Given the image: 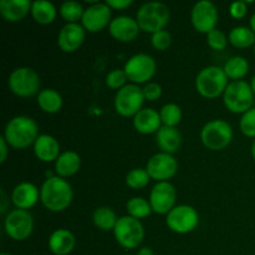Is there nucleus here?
I'll return each instance as SVG.
<instances>
[{
    "mask_svg": "<svg viewBox=\"0 0 255 255\" xmlns=\"http://www.w3.org/2000/svg\"><path fill=\"white\" fill-rule=\"evenodd\" d=\"M7 142L6 139L4 138V136L0 137V152H1V154H0V162L1 163H4L5 161H6V157H7Z\"/></svg>",
    "mask_w": 255,
    "mask_h": 255,
    "instance_id": "obj_42",
    "label": "nucleus"
},
{
    "mask_svg": "<svg viewBox=\"0 0 255 255\" xmlns=\"http://www.w3.org/2000/svg\"><path fill=\"white\" fill-rule=\"evenodd\" d=\"M163 126L176 127L182 121V110L176 104H166L159 111Z\"/></svg>",
    "mask_w": 255,
    "mask_h": 255,
    "instance_id": "obj_33",
    "label": "nucleus"
},
{
    "mask_svg": "<svg viewBox=\"0 0 255 255\" xmlns=\"http://www.w3.org/2000/svg\"><path fill=\"white\" fill-rule=\"evenodd\" d=\"M40 76L31 67H17L10 74L7 85L10 91L19 97H31L39 92Z\"/></svg>",
    "mask_w": 255,
    "mask_h": 255,
    "instance_id": "obj_7",
    "label": "nucleus"
},
{
    "mask_svg": "<svg viewBox=\"0 0 255 255\" xmlns=\"http://www.w3.org/2000/svg\"><path fill=\"white\" fill-rule=\"evenodd\" d=\"M75 237L67 229H56L49 238V249L55 255H67L74 251Z\"/></svg>",
    "mask_w": 255,
    "mask_h": 255,
    "instance_id": "obj_23",
    "label": "nucleus"
},
{
    "mask_svg": "<svg viewBox=\"0 0 255 255\" xmlns=\"http://www.w3.org/2000/svg\"><path fill=\"white\" fill-rule=\"evenodd\" d=\"M169 17H171V12L166 4L159 1H151L146 2L139 7L136 20L138 22L139 29L154 34V32L164 30V26L168 24Z\"/></svg>",
    "mask_w": 255,
    "mask_h": 255,
    "instance_id": "obj_4",
    "label": "nucleus"
},
{
    "mask_svg": "<svg viewBox=\"0 0 255 255\" xmlns=\"http://www.w3.org/2000/svg\"><path fill=\"white\" fill-rule=\"evenodd\" d=\"M39 136L37 124L27 116L14 117L5 126L4 138L12 148H27L35 143Z\"/></svg>",
    "mask_w": 255,
    "mask_h": 255,
    "instance_id": "obj_2",
    "label": "nucleus"
},
{
    "mask_svg": "<svg viewBox=\"0 0 255 255\" xmlns=\"http://www.w3.org/2000/svg\"><path fill=\"white\" fill-rule=\"evenodd\" d=\"M248 11L246 1H234L229 6V14L233 19H243Z\"/></svg>",
    "mask_w": 255,
    "mask_h": 255,
    "instance_id": "obj_40",
    "label": "nucleus"
},
{
    "mask_svg": "<svg viewBox=\"0 0 255 255\" xmlns=\"http://www.w3.org/2000/svg\"><path fill=\"white\" fill-rule=\"evenodd\" d=\"M239 127L242 133L246 134L247 137H255V109H251L242 115Z\"/></svg>",
    "mask_w": 255,
    "mask_h": 255,
    "instance_id": "obj_37",
    "label": "nucleus"
},
{
    "mask_svg": "<svg viewBox=\"0 0 255 255\" xmlns=\"http://www.w3.org/2000/svg\"><path fill=\"white\" fill-rule=\"evenodd\" d=\"M4 228L7 236L14 241H25L34 229V219L27 211L14 209L5 217Z\"/></svg>",
    "mask_w": 255,
    "mask_h": 255,
    "instance_id": "obj_12",
    "label": "nucleus"
},
{
    "mask_svg": "<svg viewBox=\"0 0 255 255\" xmlns=\"http://www.w3.org/2000/svg\"><path fill=\"white\" fill-rule=\"evenodd\" d=\"M81 167V158L79 154L74 151H66L59 156L55 162V171L56 174L61 178L74 176L77 173Z\"/></svg>",
    "mask_w": 255,
    "mask_h": 255,
    "instance_id": "obj_25",
    "label": "nucleus"
},
{
    "mask_svg": "<svg viewBox=\"0 0 255 255\" xmlns=\"http://www.w3.org/2000/svg\"><path fill=\"white\" fill-rule=\"evenodd\" d=\"M0 255H12V254H9V253H1Z\"/></svg>",
    "mask_w": 255,
    "mask_h": 255,
    "instance_id": "obj_47",
    "label": "nucleus"
},
{
    "mask_svg": "<svg viewBox=\"0 0 255 255\" xmlns=\"http://www.w3.org/2000/svg\"><path fill=\"white\" fill-rule=\"evenodd\" d=\"M111 7L106 2H95L85 9L81 25L90 32H99L111 24Z\"/></svg>",
    "mask_w": 255,
    "mask_h": 255,
    "instance_id": "obj_16",
    "label": "nucleus"
},
{
    "mask_svg": "<svg viewBox=\"0 0 255 255\" xmlns=\"http://www.w3.org/2000/svg\"><path fill=\"white\" fill-rule=\"evenodd\" d=\"M151 42L154 49L159 50V51H164V50H167L171 46L172 36L167 30H161V31L152 34Z\"/></svg>",
    "mask_w": 255,
    "mask_h": 255,
    "instance_id": "obj_38",
    "label": "nucleus"
},
{
    "mask_svg": "<svg viewBox=\"0 0 255 255\" xmlns=\"http://www.w3.org/2000/svg\"><path fill=\"white\" fill-rule=\"evenodd\" d=\"M142 91L147 101H157L162 96V86L157 82H149L142 89Z\"/></svg>",
    "mask_w": 255,
    "mask_h": 255,
    "instance_id": "obj_39",
    "label": "nucleus"
},
{
    "mask_svg": "<svg viewBox=\"0 0 255 255\" xmlns=\"http://www.w3.org/2000/svg\"><path fill=\"white\" fill-rule=\"evenodd\" d=\"M115 238L117 243L126 249H134L144 239V229L141 222L129 216L119 218L114 229Z\"/></svg>",
    "mask_w": 255,
    "mask_h": 255,
    "instance_id": "obj_8",
    "label": "nucleus"
},
{
    "mask_svg": "<svg viewBox=\"0 0 255 255\" xmlns=\"http://www.w3.org/2000/svg\"><path fill=\"white\" fill-rule=\"evenodd\" d=\"M144 100L143 91L138 85H126L115 96V110L122 117H134L142 110Z\"/></svg>",
    "mask_w": 255,
    "mask_h": 255,
    "instance_id": "obj_9",
    "label": "nucleus"
},
{
    "mask_svg": "<svg viewBox=\"0 0 255 255\" xmlns=\"http://www.w3.org/2000/svg\"><path fill=\"white\" fill-rule=\"evenodd\" d=\"M223 101L229 111L243 115L253 109L252 106L254 102V92L251 85L243 80L232 81L224 91Z\"/></svg>",
    "mask_w": 255,
    "mask_h": 255,
    "instance_id": "obj_5",
    "label": "nucleus"
},
{
    "mask_svg": "<svg viewBox=\"0 0 255 255\" xmlns=\"http://www.w3.org/2000/svg\"><path fill=\"white\" fill-rule=\"evenodd\" d=\"M146 169L151 179L157 182H168V179L176 176L178 171V162L173 154L159 152L148 159Z\"/></svg>",
    "mask_w": 255,
    "mask_h": 255,
    "instance_id": "obj_14",
    "label": "nucleus"
},
{
    "mask_svg": "<svg viewBox=\"0 0 255 255\" xmlns=\"http://www.w3.org/2000/svg\"><path fill=\"white\" fill-rule=\"evenodd\" d=\"M207 44L209 45L211 49L216 50V51H222L228 45V37L219 29H214L207 34Z\"/></svg>",
    "mask_w": 255,
    "mask_h": 255,
    "instance_id": "obj_35",
    "label": "nucleus"
},
{
    "mask_svg": "<svg viewBox=\"0 0 255 255\" xmlns=\"http://www.w3.org/2000/svg\"><path fill=\"white\" fill-rule=\"evenodd\" d=\"M233 138V128L224 120H213L204 125L201 131V139L207 148L212 151L224 149Z\"/></svg>",
    "mask_w": 255,
    "mask_h": 255,
    "instance_id": "obj_6",
    "label": "nucleus"
},
{
    "mask_svg": "<svg viewBox=\"0 0 255 255\" xmlns=\"http://www.w3.org/2000/svg\"><path fill=\"white\" fill-rule=\"evenodd\" d=\"M228 77L222 67L207 66L196 77V89L206 99H217L224 94L228 87Z\"/></svg>",
    "mask_w": 255,
    "mask_h": 255,
    "instance_id": "obj_3",
    "label": "nucleus"
},
{
    "mask_svg": "<svg viewBox=\"0 0 255 255\" xmlns=\"http://www.w3.org/2000/svg\"><path fill=\"white\" fill-rule=\"evenodd\" d=\"M177 192L169 182H158L149 193V204L157 214H168L174 208Z\"/></svg>",
    "mask_w": 255,
    "mask_h": 255,
    "instance_id": "obj_15",
    "label": "nucleus"
},
{
    "mask_svg": "<svg viewBox=\"0 0 255 255\" xmlns=\"http://www.w3.org/2000/svg\"><path fill=\"white\" fill-rule=\"evenodd\" d=\"M251 86H252V90H253V92H254V95H255V75H254L253 79H252Z\"/></svg>",
    "mask_w": 255,
    "mask_h": 255,
    "instance_id": "obj_45",
    "label": "nucleus"
},
{
    "mask_svg": "<svg viewBox=\"0 0 255 255\" xmlns=\"http://www.w3.org/2000/svg\"><path fill=\"white\" fill-rule=\"evenodd\" d=\"M31 5L29 0H1L0 15L6 21L17 22L31 11Z\"/></svg>",
    "mask_w": 255,
    "mask_h": 255,
    "instance_id": "obj_21",
    "label": "nucleus"
},
{
    "mask_svg": "<svg viewBox=\"0 0 255 255\" xmlns=\"http://www.w3.org/2000/svg\"><path fill=\"white\" fill-rule=\"evenodd\" d=\"M34 152L40 161L56 162L60 156V144L55 137L50 134H40L34 143Z\"/></svg>",
    "mask_w": 255,
    "mask_h": 255,
    "instance_id": "obj_22",
    "label": "nucleus"
},
{
    "mask_svg": "<svg viewBox=\"0 0 255 255\" xmlns=\"http://www.w3.org/2000/svg\"><path fill=\"white\" fill-rule=\"evenodd\" d=\"M229 42L238 49H246L255 44V34L247 26H237L231 30L228 37Z\"/></svg>",
    "mask_w": 255,
    "mask_h": 255,
    "instance_id": "obj_30",
    "label": "nucleus"
},
{
    "mask_svg": "<svg viewBox=\"0 0 255 255\" xmlns=\"http://www.w3.org/2000/svg\"><path fill=\"white\" fill-rule=\"evenodd\" d=\"M127 213H128L129 217L136 219H143L147 218V217L151 214L152 207L149 204V201L142 198V197H134V198H131L128 202H127Z\"/></svg>",
    "mask_w": 255,
    "mask_h": 255,
    "instance_id": "obj_31",
    "label": "nucleus"
},
{
    "mask_svg": "<svg viewBox=\"0 0 255 255\" xmlns=\"http://www.w3.org/2000/svg\"><path fill=\"white\" fill-rule=\"evenodd\" d=\"M137 255H154L153 254V251H152L151 248H142V249H139V252L138 253H137Z\"/></svg>",
    "mask_w": 255,
    "mask_h": 255,
    "instance_id": "obj_43",
    "label": "nucleus"
},
{
    "mask_svg": "<svg viewBox=\"0 0 255 255\" xmlns=\"http://www.w3.org/2000/svg\"><path fill=\"white\" fill-rule=\"evenodd\" d=\"M85 31L82 25L66 24L57 35V45L64 52H74L81 47L85 41Z\"/></svg>",
    "mask_w": 255,
    "mask_h": 255,
    "instance_id": "obj_18",
    "label": "nucleus"
},
{
    "mask_svg": "<svg viewBox=\"0 0 255 255\" xmlns=\"http://www.w3.org/2000/svg\"><path fill=\"white\" fill-rule=\"evenodd\" d=\"M40 197L39 189L36 186L29 182H22L17 184L11 193V201L17 209H30L37 203Z\"/></svg>",
    "mask_w": 255,
    "mask_h": 255,
    "instance_id": "obj_19",
    "label": "nucleus"
},
{
    "mask_svg": "<svg viewBox=\"0 0 255 255\" xmlns=\"http://www.w3.org/2000/svg\"><path fill=\"white\" fill-rule=\"evenodd\" d=\"M254 52H255V46H254Z\"/></svg>",
    "mask_w": 255,
    "mask_h": 255,
    "instance_id": "obj_48",
    "label": "nucleus"
},
{
    "mask_svg": "<svg viewBox=\"0 0 255 255\" xmlns=\"http://www.w3.org/2000/svg\"><path fill=\"white\" fill-rule=\"evenodd\" d=\"M72 188L66 179L59 176L50 177L42 183L40 199L46 209L51 212H62L71 204Z\"/></svg>",
    "mask_w": 255,
    "mask_h": 255,
    "instance_id": "obj_1",
    "label": "nucleus"
},
{
    "mask_svg": "<svg viewBox=\"0 0 255 255\" xmlns=\"http://www.w3.org/2000/svg\"><path fill=\"white\" fill-rule=\"evenodd\" d=\"M191 21L194 29L202 34H208L217 29L218 22V10L209 0H201L196 2L191 11Z\"/></svg>",
    "mask_w": 255,
    "mask_h": 255,
    "instance_id": "obj_13",
    "label": "nucleus"
},
{
    "mask_svg": "<svg viewBox=\"0 0 255 255\" xmlns=\"http://www.w3.org/2000/svg\"><path fill=\"white\" fill-rule=\"evenodd\" d=\"M149 179L146 168H134L126 176V184L132 189H142L149 183Z\"/></svg>",
    "mask_w": 255,
    "mask_h": 255,
    "instance_id": "obj_34",
    "label": "nucleus"
},
{
    "mask_svg": "<svg viewBox=\"0 0 255 255\" xmlns=\"http://www.w3.org/2000/svg\"><path fill=\"white\" fill-rule=\"evenodd\" d=\"M223 70L228 79L239 81L248 74L249 62L243 56H233L224 64Z\"/></svg>",
    "mask_w": 255,
    "mask_h": 255,
    "instance_id": "obj_29",
    "label": "nucleus"
},
{
    "mask_svg": "<svg viewBox=\"0 0 255 255\" xmlns=\"http://www.w3.org/2000/svg\"><path fill=\"white\" fill-rule=\"evenodd\" d=\"M109 31L114 39L121 42H131L138 36L139 26L136 19L121 15L115 17L109 25Z\"/></svg>",
    "mask_w": 255,
    "mask_h": 255,
    "instance_id": "obj_17",
    "label": "nucleus"
},
{
    "mask_svg": "<svg viewBox=\"0 0 255 255\" xmlns=\"http://www.w3.org/2000/svg\"><path fill=\"white\" fill-rule=\"evenodd\" d=\"M92 221L97 228L109 232L114 231L119 218L110 207H99L97 209H95L94 214H92Z\"/></svg>",
    "mask_w": 255,
    "mask_h": 255,
    "instance_id": "obj_28",
    "label": "nucleus"
},
{
    "mask_svg": "<svg viewBox=\"0 0 255 255\" xmlns=\"http://www.w3.org/2000/svg\"><path fill=\"white\" fill-rule=\"evenodd\" d=\"M199 223L198 212L191 206H176L166 217V224L172 232L187 234L194 231Z\"/></svg>",
    "mask_w": 255,
    "mask_h": 255,
    "instance_id": "obj_11",
    "label": "nucleus"
},
{
    "mask_svg": "<svg viewBox=\"0 0 255 255\" xmlns=\"http://www.w3.org/2000/svg\"><path fill=\"white\" fill-rule=\"evenodd\" d=\"M106 4L109 5L111 9L115 10H125L128 6H131L133 4L132 0H107Z\"/></svg>",
    "mask_w": 255,
    "mask_h": 255,
    "instance_id": "obj_41",
    "label": "nucleus"
},
{
    "mask_svg": "<svg viewBox=\"0 0 255 255\" xmlns=\"http://www.w3.org/2000/svg\"><path fill=\"white\" fill-rule=\"evenodd\" d=\"M162 120L159 112L153 109H142L133 117V126L137 132L142 134L157 133L161 128Z\"/></svg>",
    "mask_w": 255,
    "mask_h": 255,
    "instance_id": "obj_20",
    "label": "nucleus"
},
{
    "mask_svg": "<svg viewBox=\"0 0 255 255\" xmlns=\"http://www.w3.org/2000/svg\"><path fill=\"white\" fill-rule=\"evenodd\" d=\"M127 75L125 72V70H112L111 72H109L106 76V85L107 87L112 90H121L122 87L126 86V81H127Z\"/></svg>",
    "mask_w": 255,
    "mask_h": 255,
    "instance_id": "obj_36",
    "label": "nucleus"
},
{
    "mask_svg": "<svg viewBox=\"0 0 255 255\" xmlns=\"http://www.w3.org/2000/svg\"><path fill=\"white\" fill-rule=\"evenodd\" d=\"M37 105L46 114H56L62 107V96L54 89H45L37 95Z\"/></svg>",
    "mask_w": 255,
    "mask_h": 255,
    "instance_id": "obj_27",
    "label": "nucleus"
},
{
    "mask_svg": "<svg viewBox=\"0 0 255 255\" xmlns=\"http://www.w3.org/2000/svg\"><path fill=\"white\" fill-rule=\"evenodd\" d=\"M156 141L164 153L173 154L182 144V136L176 127L162 126L156 133Z\"/></svg>",
    "mask_w": 255,
    "mask_h": 255,
    "instance_id": "obj_24",
    "label": "nucleus"
},
{
    "mask_svg": "<svg viewBox=\"0 0 255 255\" xmlns=\"http://www.w3.org/2000/svg\"><path fill=\"white\" fill-rule=\"evenodd\" d=\"M85 9L77 1H65L60 7V15L67 24H77L82 20Z\"/></svg>",
    "mask_w": 255,
    "mask_h": 255,
    "instance_id": "obj_32",
    "label": "nucleus"
},
{
    "mask_svg": "<svg viewBox=\"0 0 255 255\" xmlns=\"http://www.w3.org/2000/svg\"><path fill=\"white\" fill-rule=\"evenodd\" d=\"M252 154H253V158H254V161H255V139H254L253 144H252Z\"/></svg>",
    "mask_w": 255,
    "mask_h": 255,
    "instance_id": "obj_46",
    "label": "nucleus"
},
{
    "mask_svg": "<svg viewBox=\"0 0 255 255\" xmlns=\"http://www.w3.org/2000/svg\"><path fill=\"white\" fill-rule=\"evenodd\" d=\"M31 16L37 24L49 25L56 17V7L52 2L45 0H36L31 5Z\"/></svg>",
    "mask_w": 255,
    "mask_h": 255,
    "instance_id": "obj_26",
    "label": "nucleus"
},
{
    "mask_svg": "<svg viewBox=\"0 0 255 255\" xmlns=\"http://www.w3.org/2000/svg\"><path fill=\"white\" fill-rule=\"evenodd\" d=\"M251 29L253 30V32L255 34V12L251 17Z\"/></svg>",
    "mask_w": 255,
    "mask_h": 255,
    "instance_id": "obj_44",
    "label": "nucleus"
},
{
    "mask_svg": "<svg viewBox=\"0 0 255 255\" xmlns=\"http://www.w3.org/2000/svg\"><path fill=\"white\" fill-rule=\"evenodd\" d=\"M157 65L152 56L147 54H136L129 57L125 64L127 79L134 85L146 84L156 74Z\"/></svg>",
    "mask_w": 255,
    "mask_h": 255,
    "instance_id": "obj_10",
    "label": "nucleus"
}]
</instances>
